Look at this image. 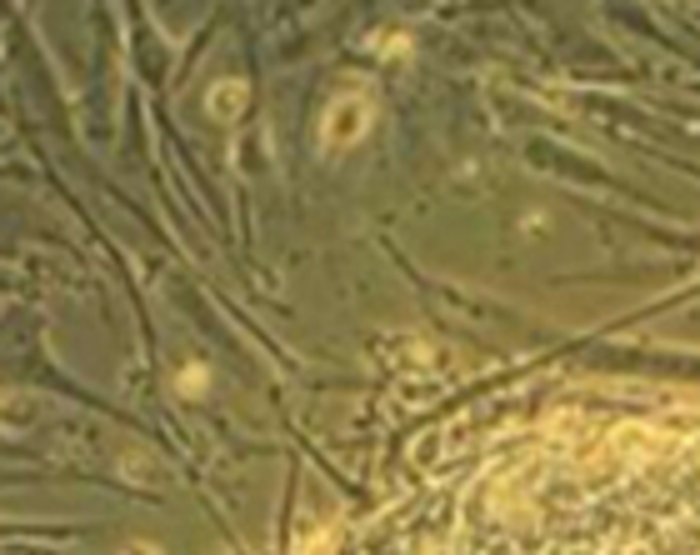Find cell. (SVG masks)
<instances>
[{
    "label": "cell",
    "instance_id": "cell-1",
    "mask_svg": "<svg viewBox=\"0 0 700 555\" xmlns=\"http://www.w3.org/2000/svg\"><path fill=\"white\" fill-rule=\"evenodd\" d=\"M341 555H700V411L510 431Z\"/></svg>",
    "mask_w": 700,
    "mask_h": 555
}]
</instances>
